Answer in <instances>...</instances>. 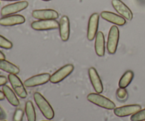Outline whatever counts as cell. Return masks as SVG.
Masks as SVG:
<instances>
[{
	"mask_svg": "<svg viewBox=\"0 0 145 121\" xmlns=\"http://www.w3.org/2000/svg\"><path fill=\"white\" fill-rule=\"evenodd\" d=\"M0 121H7L6 120H0Z\"/></svg>",
	"mask_w": 145,
	"mask_h": 121,
	"instance_id": "32",
	"label": "cell"
},
{
	"mask_svg": "<svg viewBox=\"0 0 145 121\" xmlns=\"http://www.w3.org/2000/svg\"><path fill=\"white\" fill-rule=\"evenodd\" d=\"M7 118V114L4 109L0 106V120H5Z\"/></svg>",
	"mask_w": 145,
	"mask_h": 121,
	"instance_id": "26",
	"label": "cell"
},
{
	"mask_svg": "<svg viewBox=\"0 0 145 121\" xmlns=\"http://www.w3.org/2000/svg\"><path fill=\"white\" fill-rule=\"evenodd\" d=\"M32 16L38 20L57 19L59 17V14L55 10L50 9H36L33 11Z\"/></svg>",
	"mask_w": 145,
	"mask_h": 121,
	"instance_id": "12",
	"label": "cell"
},
{
	"mask_svg": "<svg viewBox=\"0 0 145 121\" xmlns=\"http://www.w3.org/2000/svg\"><path fill=\"white\" fill-rule=\"evenodd\" d=\"M25 113L28 121L36 120V113L33 103L31 101H28L25 105Z\"/></svg>",
	"mask_w": 145,
	"mask_h": 121,
	"instance_id": "21",
	"label": "cell"
},
{
	"mask_svg": "<svg viewBox=\"0 0 145 121\" xmlns=\"http://www.w3.org/2000/svg\"><path fill=\"white\" fill-rule=\"evenodd\" d=\"M4 59H5V55H4V54L0 50V60H4Z\"/></svg>",
	"mask_w": 145,
	"mask_h": 121,
	"instance_id": "29",
	"label": "cell"
},
{
	"mask_svg": "<svg viewBox=\"0 0 145 121\" xmlns=\"http://www.w3.org/2000/svg\"><path fill=\"white\" fill-rule=\"evenodd\" d=\"M1 1H19V0H1Z\"/></svg>",
	"mask_w": 145,
	"mask_h": 121,
	"instance_id": "30",
	"label": "cell"
},
{
	"mask_svg": "<svg viewBox=\"0 0 145 121\" xmlns=\"http://www.w3.org/2000/svg\"><path fill=\"white\" fill-rule=\"evenodd\" d=\"M42 1H51V0H42Z\"/></svg>",
	"mask_w": 145,
	"mask_h": 121,
	"instance_id": "31",
	"label": "cell"
},
{
	"mask_svg": "<svg viewBox=\"0 0 145 121\" xmlns=\"http://www.w3.org/2000/svg\"><path fill=\"white\" fill-rule=\"evenodd\" d=\"M101 16L106 21L108 22L112 23L113 24H116L117 26H124L126 24V19L121 16L120 15L116 14L115 13L110 12V11H103L101 14Z\"/></svg>",
	"mask_w": 145,
	"mask_h": 121,
	"instance_id": "16",
	"label": "cell"
},
{
	"mask_svg": "<svg viewBox=\"0 0 145 121\" xmlns=\"http://www.w3.org/2000/svg\"><path fill=\"white\" fill-rule=\"evenodd\" d=\"M74 67L72 64H68L59 68L50 76V82L52 84H57L63 81L74 71Z\"/></svg>",
	"mask_w": 145,
	"mask_h": 121,
	"instance_id": "5",
	"label": "cell"
},
{
	"mask_svg": "<svg viewBox=\"0 0 145 121\" xmlns=\"http://www.w3.org/2000/svg\"><path fill=\"white\" fill-rule=\"evenodd\" d=\"M116 95H117L118 99L121 101L126 100L127 99V96H128V94H127V92L125 89V88L120 87L119 89H118Z\"/></svg>",
	"mask_w": 145,
	"mask_h": 121,
	"instance_id": "24",
	"label": "cell"
},
{
	"mask_svg": "<svg viewBox=\"0 0 145 121\" xmlns=\"http://www.w3.org/2000/svg\"><path fill=\"white\" fill-rule=\"evenodd\" d=\"M7 83V79L6 77L0 75V86H3Z\"/></svg>",
	"mask_w": 145,
	"mask_h": 121,
	"instance_id": "27",
	"label": "cell"
},
{
	"mask_svg": "<svg viewBox=\"0 0 145 121\" xmlns=\"http://www.w3.org/2000/svg\"><path fill=\"white\" fill-rule=\"evenodd\" d=\"M112 5L114 9L126 20L131 21L133 19V12L130 9V8L121 0H112Z\"/></svg>",
	"mask_w": 145,
	"mask_h": 121,
	"instance_id": "11",
	"label": "cell"
},
{
	"mask_svg": "<svg viewBox=\"0 0 145 121\" xmlns=\"http://www.w3.org/2000/svg\"><path fill=\"white\" fill-rule=\"evenodd\" d=\"M5 99V96H4V93L2 91H0V101H3Z\"/></svg>",
	"mask_w": 145,
	"mask_h": 121,
	"instance_id": "28",
	"label": "cell"
},
{
	"mask_svg": "<svg viewBox=\"0 0 145 121\" xmlns=\"http://www.w3.org/2000/svg\"><path fill=\"white\" fill-rule=\"evenodd\" d=\"M28 7V2L27 1H21L12 3V4H8L2 7L1 9V15L3 16L13 15L25 9Z\"/></svg>",
	"mask_w": 145,
	"mask_h": 121,
	"instance_id": "6",
	"label": "cell"
},
{
	"mask_svg": "<svg viewBox=\"0 0 145 121\" xmlns=\"http://www.w3.org/2000/svg\"><path fill=\"white\" fill-rule=\"evenodd\" d=\"M24 115V111L22 109H16L14 112L13 121H22Z\"/></svg>",
	"mask_w": 145,
	"mask_h": 121,
	"instance_id": "25",
	"label": "cell"
},
{
	"mask_svg": "<svg viewBox=\"0 0 145 121\" xmlns=\"http://www.w3.org/2000/svg\"><path fill=\"white\" fill-rule=\"evenodd\" d=\"M120 38V31L117 26H113L109 31L107 41V50L111 55L116 52Z\"/></svg>",
	"mask_w": 145,
	"mask_h": 121,
	"instance_id": "3",
	"label": "cell"
},
{
	"mask_svg": "<svg viewBox=\"0 0 145 121\" xmlns=\"http://www.w3.org/2000/svg\"><path fill=\"white\" fill-rule=\"evenodd\" d=\"M87 100L91 103L107 110H114L116 104L106 96L99 93H91L87 96Z\"/></svg>",
	"mask_w": 145,
	"mask_h": 121,
	"instance_id": "2",
	"label": "cell"
},
{
	"mask_svg": "<svg viewBox=\"0 0 145 121\" xmlns=\"http://www.w3.org/2000/svg\"><path fill=\"white\" fill-rule=\"evenodd\" d=\"M31 28L35 31H50L59 28V22L56 19L38 20L31 23Z\"/></svg>",
	"mask_w": 145,
	"mask_h": 121,
	"instance_id": "7",
	"label": "cell"
},
{
	"mask_svg": "<svg viewBox=\"0 0 145 121\" xmlns=\"http://www.w3.org/2000/svg\"><path fill=\"white\" fill-rule=\"evenodd\" d=\"M0 47L4 49L9 50L12 48L13 44L11 41L0 35Z\"/></svg>",
	"mask_w": 145,
	"mask_h": 121,
	"instance_id": "23",
	"label": "cell"
},
{
	"mask_svg": "<svg viewBox=\"0 0 145 121\" xmlns=\"http://www.w3.org/2000/svg\"><path fill=\"white\" fill-rule=\"evenodd\" d=\"M50 76L51 75L49 73H42L36 75L27 79L24 82V86L31 88L43 85L49 82Z\"/></svg>",
	"mask_w": 145,
	"mask_h": 121,
	"instance_id": "8",
	"label": "cell"
},
{
	"mask_svg": "<svg viewBox=\"0 0 145 121\" xmlns=\"http://www.w3.org/2000/svg\"><path fill=\"white\" fill-rule=\"evenodd\" d=\"M42 121H50V120H42Z\"/></svg>",
	"mask_w": 145,
	"mask_h": 121,
	"instance_id": "33",
	"label": "cell"
},
{
	"mask_svg": "<svg viewBox=\"0 0 145 121\" xmlns=\"http://www.w3.org/2000/svg\"><path fill=\"white\" fill-rule=\"evenodd\" d=\"M95 38H96L95 51H96V55L99 57H103L105 55V52H106L104 34L101 31H99Z\"/></svg>",
	"mask_w": 145,
	"mask_h": 121,
	"instance_id": "17",
	"label": "cell"
},
{
	"mask_svg": "<svg viewBox=\"0 0 145 121\" xmlns=\"http://www.w3.org/2000/svg\"><path fill=\"white\" fill-rule=\"evenodd\" d=\"M8 79L14 89V92L21 99H25L28 96L26 90L25 89L24 84L22 83L20 78L16 75L9 74L8 76Z\"/></svg>",
	"mask_w": 145,
	"mask_h": 121,
	"instance_id": "4",
	"label": "cell"
},
{
	"mask_svg": "<svg viewBox=\"0 0 145 121\" xmlns=\"http://www.w3.org/2000/svg\"><path fill=\"white\" fill-rule=\"evenodd\" d=\"M25 18L20 14L6 16L0 18V25L2 26H13L25 23Z\"/></svg>",
	"mask_w": 145,
	"mask_h": 121,
	"instance_id": "14",
	"label": "cell"
},
{
	"mask_svg": "<svg viewBox=\"0 0 145 121\" xmlns=\"http://www.w3.org/2000/svg\"><path fill=\"white\" fill-rule=\"evenodd\" d=\"M0 4H1V3H0Z\"/></svg>",
	"mask_w": 145,
	"mask_h": 121,
	"instance_id": "35",
	"label": "cell"
},
{
	"mask_svg": "<svg viewBox=\"0 0 145 121\" xmlns=\"http://www.w3.org/2000/svg\"><path fill=\"white\" fill-rule=\"evenodd\" d=\"M0 69L8 74H13V75H18L20 72L18 67L6 60L5 59L0 60Z\"/></svg>",
	"mask_w": 145,
	"mask_h": 121,
	"instance_id": "19",
	"label": "cell"
},
{
	"mask_svg": "<svg viewBox=\"0 0 145 121\" xmlns=\"http://www.w3.org/2000/svg\"><path fill=\"white\" fill-rule=\"evenodd\" d=\"M131 121H143L145 120V109H141L135 114L132 115L130 118Z\"/></svg>",
	"mask_w": 145,
	"mask_h": 121,
	"instance_id": "22",
	"label": "cell"
},
{
	"mask_svg": "<svg viewBox=\"0 0 145 121\" xmlns=\"http://www.w3.org/2000/svg\"><path fill=\"white\" fill-rule=\"evenodd\" d=\"M89 76L90 79L91 84L93 86V89L96 91V93L101 94L103 91V86L102 81L101 79L100 76L98 74L97 70L94 67H90L89 69Z\"/></svg>",
	"mask_w": 145,
	"mask_h": 121,
	"instance_id": "15",
	"label": "cell"
},
{
	"mask_svg": "<svg viewBox=\"0 0 145 121\" xmlns=\"http://www.w3.org/2000/svg\"><path fill=\"white\" fill-rule=\"evenodd\" d=\"M34 101L37 106L45 118L51 120L55 117V111L49 102L39 92H35L33 94Z\"/></svg>",
	"mask_w": 145,
	"mask_h": 121,
	"instance_id": "1",
	"label": "cell"
},
{
	"mask_svg": "<svg viewBox=\"0 0 145 121\" xmlns=\"http://www.w3.org/2000/svg\"><path fill=\"white\" fill-rule=\"evenodd\" d=\"M134 78V72L131 70H128L125 72L119 81V87L126 88L130 85Z\"/></svg>",
	"mask_w": 145,
	"mask_h": 121,
	"instance_id": "20",
	"label": "cell"
},
{
	"mask_svg": "<svg viewBox=\"0 0 145 121\" xmlns=\"http://www.w3.org/2000/svg\"><path fill=\"white\" fill-rule=\"evenodd\" d=\"M2 92L5 96V98L7 99L10 104L12 105L13 106H15V107L19 106V100L17 98L15 92H14V91L8 85L5 84L2 86Z\"/></svg>",
	"mask_w": 145,
	"mask_h": 121,
	"instance_id": "18",
	"label": "cell"
},
{
	"mask_svg": "<svg viewBox=\"0 0 145 121\" xmlns=\"http://www.w3.org/2000/svg\"><path fill=\"white\" fill-rule=\"evenodd\" d=\"M59 31L62 41L64 42L67 41L70 35V22H69V18L67 16H63L59 19Z\"/></svg>",
	"mask_w": 145,
	"mask_h": 121,
	"instance_id": "13",
	"label": "cell"
},
{
	"mask_svg": "<svg viewBox=\"0 0 145 121\" xmlns=\"http://www.w3.org/2000/svg\"><path fill=\"white\" fill-rule=\"evenodd\" d=\"M142 109L140 105L132 104L120 106L114 109V114L118 117H127L135 114Z\"/></svg>",
	"mask_w": 145,
	"mask_h": 121,
	"instance_id": "10",
	"label": "cell"
},
{
	"mask_svg": "<svg viewBox=\"0 0 145 121\" xmlns=\"http://www.w3.org/2000/svg\"><path fill=\"white\" fill-rule=\"evenodd\" d=\"M99 23V14L93 13L89 19L87 28V38L89 41H92L98 33Z\"/></svg>",
	"mask_w": 145,
	"mask_h": 121,
	"instance_id": "9",
	"label": "cell"
},
{
	"mask_svg": "<svg viewBox=\"0 0 145 121\" xmlns=\"http://www.w3.org/2000/svg\"><path fill=\"white\" fill-rule=\"evenodd\" d=\"M143 121H145V120H143Z\"/></svg>",
	"mask_w": 145,
	"mask_h": 121,
	"instance_id": "34",
	"label": "cell"
}]
</instances>
